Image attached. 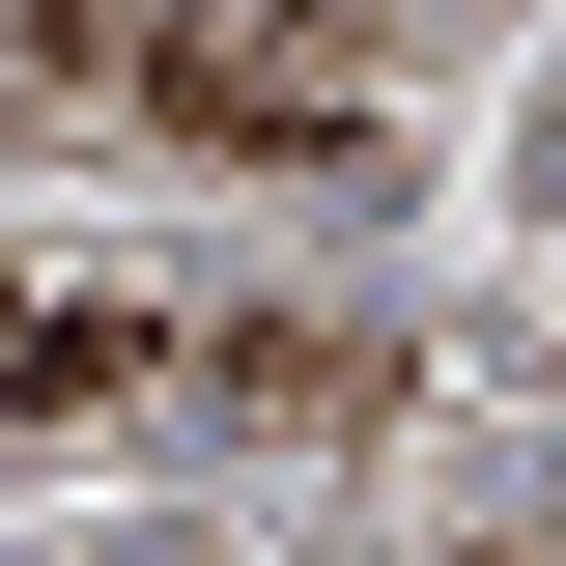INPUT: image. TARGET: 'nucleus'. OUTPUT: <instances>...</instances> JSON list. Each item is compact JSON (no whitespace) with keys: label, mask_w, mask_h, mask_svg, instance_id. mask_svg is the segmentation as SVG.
<instances>
[{"label":"nucleus","mask_w":566,"mask_h":566,"mask_svg":"<svg viewBox=\"0 0 566 566\" xmlns=\"http://www.w3.org/2000/svg\"><path fill=\"white\" fill-rule=\"evenodd\" d=\"M0 57H57L85 114H142L170 170H283V199H368V170H397L312 57H227V29H170V0H0Z\"/></svg>","instance_id":"1"},{"label":"nucleus","mask_w":566,"mask_h":566,"mask_svg":"<svg viewBox=\"0 0 566 566\" xmlns=\"http://www.w3.org/2000/svg\"><path fill=\"white\" fill-rule=\"evenodd\" d=\"M199 397V312H114V283H0V424H114Z\"/></svg>","instance_id":"2"}]
</instances>
